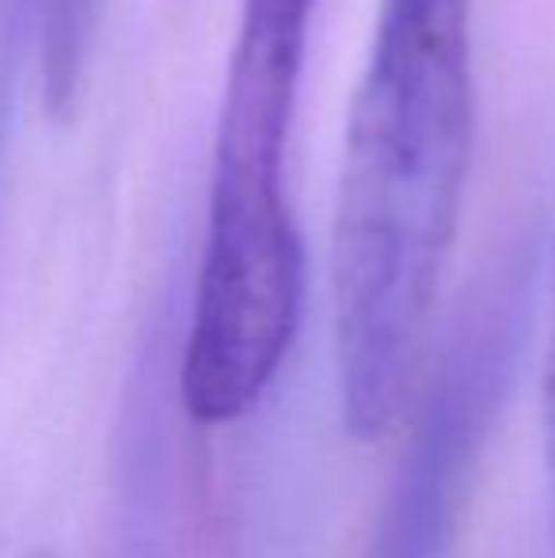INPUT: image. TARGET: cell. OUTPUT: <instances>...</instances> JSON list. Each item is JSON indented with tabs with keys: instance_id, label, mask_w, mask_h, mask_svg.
I'll list each match as a JSON object with an SVG mask.
<instances>
[{
	"instance_id": "6da1fadb",
	"label": "cell",
	"mask_w": 555,
	"mask_h": 558,
	"mask_svg": "<svg viewBox=\"0 0 555 558\" xmlns=\"http://www.w3.org/2000/svg\"><path fill=\"white\" fill-rule=\"evenodd\" d=\"M475 141L472 0H381L331 243L342 426L377 441L419 380Z\"/></svg>"
},
{
	"instance_id": "7a4b0ae2",
	"label": "cell",
	"mask_w": 555,
	"mask_h": 558,
	"mask_svg": "<svg viewBox=\"0 0 555 558\" xmlns=\"http://www.w3.org/2000/svg\"><path fill=\"white\" fill-rule=\"evenodd\" d=\"M316 0H244L209 168L206 240L179 365L202 426L244 418L301 331L309 255L286 163Z\"/></svg>"
},
{
	"instance_id": "3957f363",
	"label": "cell",
	"mask_w": 555,
	"mask_h": 558,
	"mask_svg": "<svg viewBox=\"0 0 555 558\" xmlns=\"http://www.w3.org/2000/svg\"><path fill=\"white\" fill-rule=\"evenodd\" d=\"M536 243H518L460 304L422 384L365 558H445L533 331Z\"/></svg>"
},
{
	"instance_id": "277c9868",
	"label": "cell",
	"mask_w": 555,
	"mask_h": 558,
	"mask_svg": "<svg viewBox=\"0 0 555 558\" xmlns=\"http://www.w3.org/2000/svg\"><path fill=\"white\" fill-rule=\"evenodd\" d=\"M104 15L107 0H31L43 104L53 118H69L81 104Z\"/></svg>"
},
{
	"instance_id": "5b68a950",
	"label": "cell",
	"mask_w": 555,
	"mask_h": 558,
	"mask_svg": "<svg viewBox=\"0 0 555 558\" xmlns=\"http://www.w3.org/2000/svg\"><path fill=\"white\" fill-rule=\"evenodd\" d=\"M544 452H548V475H552V506H555V243H552V338L544 353Z\"/></svg>"
}]
</instances>
